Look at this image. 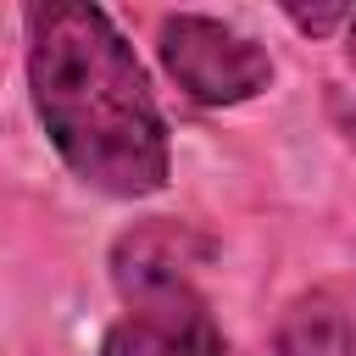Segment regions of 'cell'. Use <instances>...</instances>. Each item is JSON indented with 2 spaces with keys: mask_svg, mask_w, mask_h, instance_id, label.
<instances>
[{
  "mask_svg": "<svg viewBox=\"0 0 356 356\" xmlns=\"http://www.w3.org/2000/svg\"><path fill=\"white\" fill-rule=\"evenodd\" d=\"M28 89L72 178L117 200H145L167 184L161 106L134 44L100 6H28Z\"/></svg>",
  "mask_w": 356,
  "mask_h": 356,
  "instance_id": "obj_1",
  "label": "cell"
},
{
  "mask_svg": "<svg viewBox=\"0 0 356 356\" xmlns=\"http://www.w3.org/2000/svg\"><path fill=\"white\" fill-rule=\"evenodd\" d=\"M206 245L172 222L150 217L111 245V284L122 317L106 328L100 356H228L206 295L195 289V261Z\"/></svg>",
  "mask_w": 356,
  "mask_h": 356,
  "instance_id": "obj_2",
  "label": "cell"
},
{
  "mask_svg": "<svg viewBox=\"0 0 356 356\" xmlns=\"http://www.w3.org/2000/svg\"><path fill=\"white\" fill-rule=\"evenodd\" d=\"M161 67L195 106H239L273 83V56L239 28L200 11H178L161 22Z\"/></svg>",
  "mask_w": 356,
  "mask_h": 356,
  "instance_id": "obj_3",
  "label": "cell"
},
{
  "mask_svg": "<svg viewBox=\"0 0 356 356\" xmlns=\"http://www.w3.org/2000/svg\"><path fill=\"white\" fill-rule=\"evenodd\" d=\"M278 356H356V300L334 284L289 300L273 334Z\"/></svg>",
  "mask_w": 356,
  "mask_h": 356,
  "instance_id": "obj_4",
  "label": "cell"
},
{
  "mask_svg": "<svg viewBox=\"0 0 356 356\" xmlns=\"http://www.w3.org/2000/svg\"><path fill=\"white\" fill-rule=\"evenodd\" d=\"M350 17H356V6H317V11H306V6H289V22L300 28V33H328V28H350Z\"/></svg>",
  "mask_w": 356,
  "mask_h": 356,
  "instance_id": "obj_5",
  "label": "cell"
},
{
  "mask_svg": "<svg viewBox=\"0 0 356 356\" xmlns=\"http://www.w3.org/2000/svg\"><path fill=\"white\" fill-rule=\"evenodd\" d=\"M345 44H350V56H356V17H350V28H345Z\"/></svg>",
  "mask_w": 356,
  "mask_h": 356,
  "instance_id": "obj_6",
  "label": "cell"
}]
</instances>
